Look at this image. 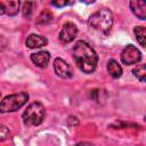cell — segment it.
I'll return each instance as SVG.
<instances>
[{"label": "cell", "mask_w": 146, "mask_h": 146, "mask_svg": "<svg viewBox=\"0 0 146 146\" xmlns=\"http://www.w3.org/2000/svg\"><path fill=\"white\" fill-rule=\"evenodd\" d=\"M32 1H30V0H27V1H25V3L23 5V15H24V17H31V15H32Z\"/></svg>", "instance_id": "2e32d148"}, {"label": "cell", "mask_w": 146, "mask_h": 146, "mask_svg": "<svg viewBox=\"0 0 146 146\" xmlns=\"http://www.w3.org/2000/svg\"><path fill=\"white\" fill-rule=\"evenodd\" d=\"M133 75L140 81V82H145L146 80V66L145 64H140L137 67L133 68Z\"/></svg>", "instance_id": "9a60e30c"}, {"label": "cell", "mask_w": 146, "mask_h": 146, "mask_svg": "<svg viewBox=\"0 0 146 146\" xmlns=\"http://www.w3.org/2000/svg\"><path fill=\"white\" fill-rule=\"evenodd\" d=\"M25 43L29 48L34 49V48H41V47L46 46L48 43V40H47V38L39 35V34H30L27 36Z\"/></svg>", "instance_id": "8fae6325"}, {"label": "cell", "mask_w": 146, "mask_h": 146, "mask_svg": "<svg viewBox=\"0 0 146 146\" xmlns=\"http://www.w3.org/2000/svg\"><path fill=\"white\" fill-rule=\"evenodd\" d=\"M78 34V27L75 24L71 23V22H67L63 25L60 32H59V35H58V39L62 43H70L72 42L75 36Z\"/></svg>", "instance_id": "8992f818"}, {"label": "cell", "mask_w": 146, "mask_h": 146, "mask_svg": "<svg viewBox=\"0 0 146 146\" xmlns=\"http://www.w3.org/2000/svg\"><path fill=\"white\" fill-rule=\"evenodd\" d=\"M7 46V39L3 35H0V50H3Z\"/></svg>", "instance_id": "d6986e66"}, {"label": "cell", "mask_w": 146, "mask_h": 146, "mask_svg": "<svg viewBox=\"0 0 146 146\" xmlns=\"http://www.w3.org/2000/svg\"><path fill=\"white\" fill-rule=\"evenodd\" d=\"M52 19H54V16H52L51 11L48 10V9H44V10H42V11L40 13V15L38 16V18H36V24H38V25H47V24L51 23Z\"/></svg>", "instance_id": "4fadbf2b"}, {"label": "cell", "mask_w": 146, "mask_h": 146, "mask_svg": "<svg viewBox=\"0 0 146 146\" xmlns=\"http://www.w3.org/2000/svg\"><path fill=\"white\" fill-rule=\"evenodd\" d=\"M107 72L114 79H119L122 75V67L115 59H110L107 63Z\"/></svg>", "instance_id": "7c38bea8"}, {"label": "cell", "mask_w": 146, "mask_h": 146, "mask_svg": "<svg viewBox=\"0 0 146 146\" xmlns=\"http://www.w3.org/2000/svg\"><path fill=\"white\" fill-rule=\"evenodd\" d=\"M133 33L136 35V39L137 41L139 42V44L141 47H145L146 46V42H145V39H146V32H145V27L144 26H136L133 29Z\"/></svg>", "instance_id": "5bb4252c"}, {"label": "cell", "mask_w": 146, "mask_h": 146, "mask_svg": "<svg viewBox=\"0 0 146 146\" xmlns=\"http://www.w3.org/2000/svg\"><path fill=\"white\" fill-rule=\"evenodd\" d=\"M29 100V95L26 92H18L6 96L0 102V113H10L16 112Z\"/></svg>", "instance_id": "277c9868"}, {"label": "cell", "mask_w": 146, "mask_h": 146, "mask_svg": "<svg viewBox=\"0 0 146 146\" xmlns=\"http://www.w3.org/2000/svg\"><path fill=\"white\" fill-rule=\"evenodd\" d=\"M54 70L55 73L62 78V79H70L73 76V71L70 64H67L64 59L62 58H56L54 62Z\"/></svg>", "instance_id": "ba28073f"}, {"label": "cell", "mask_w": 146, "mask_h": 146, "mask_svg": "<svg viewBox=\"0 0 146 146\" xmlns=\"http://www.w3.org/2000/svg\"><path fill=\"white\" fill-rule=\"evenodd\" d=\"M46 115V110L43 107V105L39 102L32 103L31 105L27 106V108L23 112L22 119H23V123L27 127H35L39 125L43 122Z\"/></svg>", "instance_id": "3957f363"}, {"label": "cell", "mask_w": 146, "mask_h": 146, "mask_svg": "<svg viewBox=\"0 0 146 146\" xmlns=\"http://www.w3.org/2000/svg\"><path fill=\"white\" fill-rule=\"evenodd\" d=\"M130 9L137 18L144 21L146 18V1L145 0H130Z\"/></svg>", "instance_id": "9c48e42d"}, {"label": "cell", "mask_w": 146, "mask_h": 146, "mask_svg": "<svg viewBox=\"0 0 146 146\" xmlns=\"http://www.w3.org/2000/svg\"><path fill=\"white\" fill-rule=\"evenodd\" d=\"M52 6L57 7V8H62L65 6H68L73 2V0H48Z\"/></svg>", "instance_id": "ac0fdd59"}, {"label": "cell", "mask_w": 146, "mask_h": 146, "mask_svg": "<svg viewBox=\"0 0 146 146\" xmlns=\"http://www.w3.org/2000/svg\"><path fill=\"white\" fill-rule=\"evenodd\" d=\"M140 59H141V52L132 44L127 46L121 52V60L125 65L137 64Z\"/></svg>", "instance_id": "5b68a950"}, {"label": "cell", "mask_w": 146, "mask_h": 146, "mask_svg": "<svg viewBox=\"0 0 146 146\" xmlns=\"http://www.w3.org/2000/svg\"><path fill=\"white\" fill-rule=\"evenodd\" d=\"M73 58L76 66L86 74L92 73L98 63V55L84 41H78L73 48Z\"/></svg>", "instance_id": "6da1fadb"}, {"label": "cell", "mask_w": 146, "mask_h": 146, "mask_svg": "<svg viewBox=\"0 0 146 146\" xmlns=\"http://www.w3.org/2000/svg\"><path fill=\"white\" fill-rule=\"evenodd\" d=\"M31 60L33 62L34 65H36L38 67L44 68L47 67L49 60H50V54L48 51H39V52H34L31 55Z\"/></svg>", "instance_id": "30bf717a"}, {"label": "cell", "mask_w": 146, "mask_h": 146, "mask_svg": "<svg viewBox=\"0 0 146 146\" xmlns=\"http://www.w3.org/2000/svg\"><path fill=\"white\" fill-rule=\"evenodd\" d=\"M9 137H10V130L6 125L0 124V141H3Z\"/></svg>", "instance_id": "e0dca14e"}, {"label": "cell", "mask_w": 146, "mask_h": 146, "mask_svg": "<svg viewBox=\"0 0 146 146\" xmlns=\"http://www.w3.org/2000/svg\"><path fill=\"white\" fill-rule=\"evenodd\" d=\"M88 25L90 29L103 33V34H108L112 25H113V14L110 9L107 8H102L97 11H95L88 21Z\"/></svg>", "instance_id": "7a4b0ae2"}, {"label": "cell", "mask_w": 146, "mask_h": 146, "mask_svg": "<svg viewBox=\"0 0 146 146\" xmlns=\"http://www.w3.org/2000/svg\"><path fill=\"white\" fill-rule=\"evenodd\" d=\"M81 2H84V3H92L95 2V0H80Z\"/></svg>", "instance_id": "ffe728a7"}, {"label": "cell", "mask_w": 146, "mask_h": 146, "mask_svg": "<svg viewBox=\"0 0 146 146\" xmlns=\"http://www.w3.org/2000/svg\"><path fill=\"white\" fill-rule=\"evenodd\" d=\"M21 8L19 0H0V16H15Z\"/></svg>", "instance_id": "52a82bcc"}, {"label": "cell", "mask_w": 146, "mask_h": 146, "mask_svg": "<svg viewBox=\"0 0 146 146\" xmlns=\"http://www.w3.org/2000/svg\"><path fill=\"white\" fill-rule=\"evenodd\" d=\"M0 97H1V92H0Z\"/></svg>", "instance_id": "44dd1931"}]
</instances>
